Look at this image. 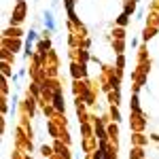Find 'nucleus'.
<instances>
[{
	"mask_svg": "<svg viewBox=\"0 0 159 159\" xmlns=\"http://www.w3.org/2000/svg\"><path fill=\"white\" fill-rule=\"evenodd\" d=\"M24 13H25V2H17V9L13 11V24H19L24 19Z\"/></svg>",
	"mask_w": 159,
	"mask_h": 159,
	"instance_id": "1",
	"label": "nucleus"
},
{
	"mask_svg": "<svg viewBox=\"0 0 159 159\" xmlns=\"http://www.w3.org/2000/svg\"><path fill=\"white\" fill-rule=\"evenodd\" d=\"M43 21H45V28H47L49 32H53V30H55V19H53V13H51V11H45V13H43Z\"/></svg>",
	"mask_w": 159,
	"mask_h": 159,
	"instance_id": "2",
	"label": "nucleus"
},
{
	"mask_svg": "<svg viewBox=\"0 0 159 159\" xmlns=\"http://www.w3.org/2000/svg\"><path fill=\"white\" fill-rule=\"evenodd\" d=\"M53 106H55V110L64 112V100H61V91H60V89H55V96H53Z\"/></svg>",
	"mask_w": 159,
	"mask_h": 159,
	"instance_id": "3",
	"label": "nucleus"
},
{
	"mask_svg": "<svg viewBox=\"0 0 159 159\" xmlns=\"http://www.w3.org/2000/svg\"><path fill=\"white\" fill-rule=\"evenodd\" d=\"M66 9H68V17L76 21V15H74V0H66Z\"/></svg>",
	"mask_w": 159,
	"mask_h": 159,
	"instance_id": "4",
	"label": "nucleus"
},
{
	"mask_svg": "<svg viewBox=\"0 0 159 159\" xmlns=\"http://www.w3.org/2000/svg\"><path fill=\"white\" fill-rule=\"evenodd\" d=\"M127 21H129V15H127V13H121V15H119V17H117V24L121 25H127Z\"/></svg>",
	"mask_w": 159,
	"mask_h": 159,
	"instance_id": "5",
	"label": "nucleus"
},
{
	"mask_svg": "<svg viewBox=\"0 0 159 159\" xmlns=\"http://www.w3.org/2000/svg\"><path fill=\"white\" fill-rule=\"evenodd\" d=\"M36 38H38V34L34 32V30H30V32H28V38H25V43H34Z\"/></svg>",
	"mask_w": 159,
	"mask_h": 159,
	"instance_id": "6",
	"label": "nucleus"
},
{
	"mask_svg": "<svg viewBox=\"0 0 159 159\" xmlns=\"http://www.w3.org/2000/svg\"><path fill=\"white\" fill-rule=\"evenodd\" d=\"M134 9H136V2H127V4H125V11H123V13L132 15V13H134Z\"/></svg>",
	"mask_w": 159,
	"mask_h": 159,
	"instance_id": "7",
	"label": "nucleus"
},
{
	"mask_svg": "<svg viewBox=\"0 0 159 159\" xmlns=\"http://www.w3.org/2000/svg\"><path fill=\"white\" fill-rule=\"evenodd\" d=\"M132 108H134V112H140V106H138V96L134 93V98H132Z\"/></svg>",
	"mask_w": 159,
	"mask_h": 159,
	"instance_id": "8",
	"label": "nucleus"
},
{
	"mask_svg": "<svg viewBox=\"0 0 159 159\" xmlns=\"http://www.w3.org/2000/svg\"><path fill=\"white\" fill-rule=\"evenodd\" d=\"M123 64H125V60H123V55H119V60H117V66H119V68H123Z\"/></svg>",
	"mask_w": 159,
	"mask_h": 159,
	"instance_id": "9",
	"label": "nucleus"
},
{
	"mask_svg": "<svg viewBox=\"0 0 159 159\" xmlns=\"http://www.w3.org/2000/svg\"><path fill=\"white\" fill-rule=\"evenodd\" d=\"M115 34H117V38H119V40H121V38L125 36V34H123V30H117V32H115Z\"/></svg>",
	"mask_w": 159,
	"mask_h": 159,
	"instance_id": "10",
	"label": "nucleus"
},
{
	"mask_svg": "<svg viewBox=\"0 0 159 159\" xmlns=\"http://www.w3.org/2000/svg\"><path fill=\"white\" fill-rule=\"evenodd\" d=\"M17 2H24V0H17Z\"/></svg>",
	"mask_w": 159,
	"mask_h": 159,
	"instance_id": "11",
	"label": "nucleus"
},
{
	"mask_svg": "<svg viewBox=\"0 0 159 159\" xmlns=\"http://www.w3.org/2000/svg\"><path fill=\"white\" fill-rule=\"evenodd\" d=\"M134 2H138V0H134Z\"/></svg>",
	"mask_w": 159,
	"mask_h": 159,
	"instance_id": "12",
	"label": "nucleus"
}]
</instances>
